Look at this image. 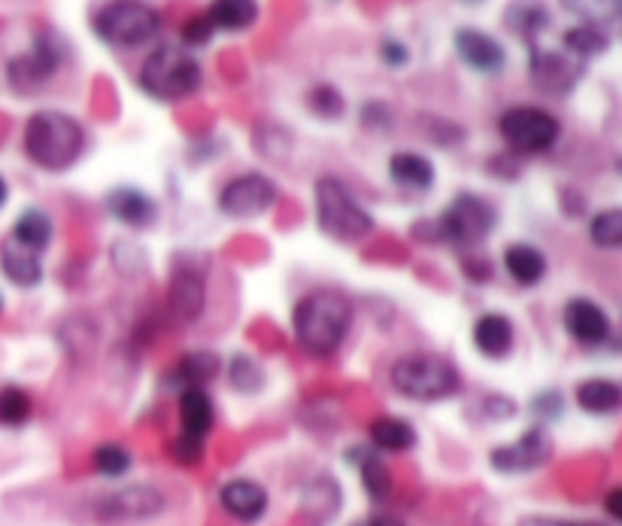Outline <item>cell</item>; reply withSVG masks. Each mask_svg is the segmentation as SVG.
I'll list each match as a JSON object with an SVG mask.
<instances>
[{
    "label": "cell",
    "mask_w": 622,
    "mask_h": 526,
    "mask_svg": "<svg viewBox=\"0 0 622 526\" xmlns=\"http://www.w3.org/2000/svg\"><path fill=\"white\" fill-rule=\"evenodd\" d=\"M589 240L601 250H622V207H611L592 216Z\"/></svg>",
    "instance_id": "836d02e7"
},
{
    "label": "cell",
    "mask_w": 622,
    "mask_h": 526,
    "mask_svg": "<svg viewBox=\"0 0 622 526\" xmlns=\"http://www.w3.org/2000/svg\"><path fill=\"white\" fill-rule=\"evenodd\" d=\"M61 61H64V49L59 40L52 34H40L34 47L10 61L7 80L19 95H34L40 85H46L59 73Z\"/></svg>",
    "instance_id": "9c48e42d"
},
{
    "label": "cell",
    "mask_w": 622,
    "mask_h": 526,
    "mask_svg": "<svg viewBox=\"0 0 622 526\" xmlns=\"http://www.w3.org/2000/svg\"><path fill=\"white\" fill-rule=\"evenodd\" d=\"M7 198H10V186H7V179L0 177V207L7 204Z\"/></svg>",
    "instance_id": "7dc6e473"
},
{
    "label": "cell",
    "mask_w": 622,
    "mask_h": 526,
    "mask_svg": "<svg viewBox=\"0 0 622 526\" xmlns=\"http://www.w3.org/2000/svg\"><path fill=\"white\" fill-rule=\"evenodd\" d=\"M277 198H280L277 183L259 171H249V174H240L225 183L219 192V210L231 219H256V216L268 214Z\"/></svg>",
    "instance_id": "30bf717a"
},
{
    "label": "cell",
    "mask_w": 622,
    "mask_h": 526,
    "mask_svg": "<svg viewBox=\"0 0 622 526\" xmlns=\"http://www.w3.org/2000/svg\"><path fill=\"white\" fill-rule=\"evenodd\" d=\"M216 374H219V359H216V353H207V350H191V353H186V357L179 359L177 369H174V378H177L183 390H188V386H204V383H210Z\"/></svg>",
    "instance_id": "f1b7e54d"
},
{
    "label": "cell",
    "mask_w": 622,
    "mask_h": 526,
    "mask_svg": "<svg viewBox=\"0 0 622 526\" xmlns=\"http://www.w3.org/2000/svg\"><path fill=\"white\" fill-rule=\"evenodd\" d=\"M416 444V430L401 417H376L371 423V447L380 454H404Z\"/></svg>",
    "instance_id": "4316f807"
},
{
    "label": "cell",
    "mask_w": 622,
    "mask_h": 526,
    "mask_svg": "<svg viewBox=\"0 0 622 526\" xmlns=\"http://www.w3.org/2000/svg\"><path fill=\"white\" fill-rule=\"evenodd\" d=\"M388 381L395 393L413 402H444L462 390V374L456 365L435 353H411L392 362Z\"/></svg>",
    "instance_id": "5b68a950"
},
{
    "label": "cell",
    "mask_w": 622,
    "mask_h": 526,
    "mask_svg": "<svg viewBox=\"0 0 622 526\" xmlns=\"http://www.w3.org/2000/svg\"><path fill=\"white\" fill-rule=\"evenodd\" d=\"M307 107L313 110L319 120H341L343 113H346V101H343L341 89L322 83V85H313V89H310V95H307Z\"/></svg>",
    "instance_id": "d590c367"
},
{
    "label": "cell",
    "mask_w": 622,
    "mask_h": 526,
    "mask_svg": "<svg viewBox=\"0 0 622 526\" xmlns=\"http://www.w3.org/2000/svg\"><path fill=\"white\" fill-rule=\"evenodd\" d=\"M350 456H353L355 468H359V478H362L367 496H371L374 503H386L395 484H392V472H388V466L383 463L380 451H376V447H353Z\"/></svg>",
    "instance_id": "603a6c76"
},
{
    "label": "cell",
    "mask_w": 622,
    "mask_h": 526,
    "mask_svg": "<svg viewBox=\"0 0 622 526\" xmlns=\"http://www.w3.org/2000/svg\"><path fill=\"white\" fill-rule=\"evenodd\" d=\"M465 3H480V0H465Z\"/></svg>",
    "instance_id": "681fc988"
},
{
    "label": "cell",
    "mask_w": 622,
    "mask_h": 526,
    "mask_svg": "<svg viewBox=\"0 0 622 526\" xmlns=\"http://www.w3.org/2000/svg\"><path fill=\"white\" fill-rule=\"evenodd\" d=\"M380 59L386 61L388 68H401V64H407L411 52H407V47L398 43V40H386V43L380 47Z\"/></svg>",
    "instance_id": "b9f144b4"
},
{
    "label": "cell",
    "mask_w": 622,
    "mask_h": 526,
    "mask_svg": "<svg viewBox=\"0 0 622 526\" xmlns=\"http://www.w3.org/2000/svg\"><path fill=\"white\" fill-rule=\"evenodd\" d=\"M535 411H538L540 417H559V411H562V395L559 393H543L535 399Z\"/></svg>",
    "instance_id": "7bdbcfd3"
},
{
    "label": "cell",
    "mask_w": 622,
    "mask_h": 526,
    "mask_svg": "<svg viewBox=\"0 0 622 526\" xmlns=\"http://www.w3.org/2000/svg\"><path fill=\"white\" fill-rule=\"evenodd\" d=\"M505 268L519 287H538L547 275V256L531 244H510L505 250Z\"/></svg>",
    "instance_id": "cb8c5ba5"
},
{
    "label": "cell",
    "mask_w": 622,
    "mask_h": 526,
    "mask_svg": "<svg viewBox=\"0 0 622 526\" xmlns=\"http://www.w3.org/2000/svg\"><path fill=\"white\" fill-rule=\"evenodd\" d=\"M388 177L395 186L411 192H428L435 186V165L413 149H401L388 158Z\"/></svg>",
    "instance_id": "7402d4cb"
},
{
    "label": "cell",
    "mask_w": 622,
    "mask_h": 526,
    "mask_svg": "<svg viewBox=\"0 0 622 526\" xmlns=\"http://www.w3.org/2000/svg\"><path fill=\"white\" fill-rule=\"evenodd\" d=\"M212 28L210 19H207V12H200V16H191L186 24H183V47H204L207 40L212 37Z\"/></svg>",
    "instance_id": "f35d334b"
},
{
    "label": "cell",
    "mask_w": 622,
    "mask_h": 526,
    "mask_svg": "<svg viewBox=\"0 0 622 526\" xmlns=\"http://www.w3.org/2000/svg\"><path fill=\"white\" fill-rule=\"evenodd\" d=\"M498 134L519 156H540L559 141V120L547 110L519 104L498 116Z\"/></svg>",
    "instance_id": "ba28073f"
},
{
    "label": "cell",
    "mask_w": 622,
    "mask_h": 526,
    "mask_svg": "<svg viewBox=\"0 0 622 526\" xmlns=\"http://www.w3.org/2000/svg\"><path fill=\"white\" fill-rule=\"evenodd\" d=\"M562 43L574 59H595L608 49V34L599 31V28H592V24H577V28L564 31Z\"/></svg>",
    "instance_id": "d6a6232c"
},
{
    "label": "cell",
    "mask_w": 622,
    "mask_h": 526,
    "mask_svg": "<svg viewBox=\"0 0 622 526\" xmlns=\"http://www.w3.org/2000/svg\"><path fill=\"white\" fill-rule=\"evenodd\" d=\"M40 256H43V252L28 250L19 240L7 238L0 244V271H3V277H7L10 283H15V287L34 289L40 287V280H43V262H40Z\"/></svg>",
    "instance_id": "d6986e66"
},
{
    "label": "cell",
    "mask_w": 622,
    "mask_h": 526,
    "mask_svg": "<svg viewBox=\"0 0 622 526\" xmlns=\"http://www.w3.org/2000/svg\"><path fill=\"white\" fill-rule=\"evenodd\" d=\"M364 526H404L398 517H388V515H380V517H371Z\"/></svg>",
    "instance_id": "bcb514c9"
},
{
    "label": "cell",
    "mask_w": 622,
    "mask_h": 526,
    "mask_svg": "<svg viewBox=\"0 0 622 526\" xmlns=\"http://www.w3.org/2000/svg\"><path fill=\"white\" fill-rule=\"evenodd\" d=\"M228 374H231V386L240 390V393H256L261 386V369L256 365V359L249 357H235L231 365H228Z\"/></svg>",
    "instance_id": "8d00e7d4"
},
{
    "label": "cell",
    "mask_w": 622,
    "mask_h": 526,
    "mask_svg": "<svg viewBox=\"0 0 622 526\" xmlns=\"http://www.w3.org/2000/svg\"><path fill=\"white\" fill-rule=\"evenodd\" d=\"M577 405L587 414H613L622 408V386L608 378H589L577 386Z\"/></svg>",
    "instance_id": "83f0119b"
},
{
    "label": "cell",
    "mask_w": 622,
    "mask_h": 526,
    "mask_svg": "<svg viewBox=\"0 0 622 526\" xmlns=\"http://www.w3.org/2000/svg\"><path fill=\"white\" fill-rule=\"evenodd\" d=\"M495 223H498V210L489 198L474 195V192H458L444 207L437 228L446 244L465 250V247H480L483 240L493 235Z\"/></svg>",
    "instance_id": "52a82bcc"
},
{
    "label": "cell",
    "mask_w": 622,
    "mask_h": 526,
    "mask_svg": "<svg viewBox=\"0 0 622 526\" xmlns=\"http://www.w3.org/2000/svg\"><path fill=\"white\" fill-rule=\"evenodd\" d=\"M31 414H34V402L22 386H15V383L0 386V426H7V430L24 426Z\"/></svg>",
    "instance_id": "1f68e13d"
},
{
    "label": "cell",
    "mask_w": 622,
    "mask_h": 526,
    "mask_svg": "<svg viewBox=\"0 0 622 526\" xmlns=\"http://www.w3.org/2000/svg\"><path fill=\"white\" fill-rule=\"evenodd\" d=\"M200 80H204V73H200L198 59L177 43L155 47L137 73L141 89L155 101H183V97L195 95L200 89Z\"/></svg>",
    "instance_id": "277c9868"
},
{
    "label": "cell",
    "mask_w": 622,
    "mask_h": 526,
    "mask_svg": "<svg viewBox=\"0 0 622 526\" xmlns=\"http://www.w3.org/2000/svg\"><path fill=\"white\" fill-rule=\"evenodd\" d=\"M313 198H317V223L322 235L353 244L367 238L374 231V216L353 195V189L334 174H322L313 183Z\"/></svg>",
    "instance_id": "3957f363"
},
{
    "label": "cell",
    "mask_w": 622,
    "mask_h": 526,
    "mask_svg": "<svg viewBox=\"0 0 622 526\" xmlns=\"http://www.w3.org/2000/svg\"><path fill=\"white\" fill-rule=\"evenodd\" d=\"M580 76V64L568 61L564 55H552V52H531V80L543 92L552 95H564Z\"/></svg>",
    "instance_id": "ffe728a7"
},
{
    "label": "cell",
    "mask_w": 622,
    "mask_h": 526,
    "mask_svg": "<svg viewBox=\"0 0 622 526\" xmlns=\"http://www.w3.org/2000/svg\"><path fill=\"white\" fill-rule=\"evenodd\" d=\"M104 207L106 214L128 228H149L158 219V204L134 186H116V189L106 192Z\"/></svg>",
    "instance_id": "e0dca14e"
},
{
    "label": "cell",
    "mask_w": 622,
    "mask_h": 526,
    "mask_svg": "<svg viewBox=\"0 0 622 526\" xmlns=\"http://www.w3.org/2000/svg\"><path fill=\"white\" fill-rule=\"evenodd\" d=\"M167 508L165 493L149 484H131L122 491H113L94 503V517L113 524V520H153Z\"/></svg>",
    "instance_id": "8fae6325"
},
{
    "label": "cell",
    "mask_w": 622,
    "mask_h": 526,
    "mask_svg": "<svg viewBox=\"0 0 622 526\" xmlns=\"http://www.w3.org/2000/svg\"><path fill=\"white\" fill-rule=\"evenodd\" d=\"M547 24H550V16L538 0H517L507 7V28L517 31L522 40H535Z\"/></svg>",
    "instance_id": "4dcf8cb0"
},
{
    "label": "cell",
    "mask_w": 622,
    "mask_h": 526,
    "mask_svg": "<svg viewBox=\"0 0 622 526\" xmlns=\"http://www.w3.org/2000/svg\"><path fill=\"white\" fill-rule=\"evenodd\" d=\"M219 505L225 508V515H231L240 524H256L268 515L270 496L259 481L231 478L225 481L222 491H219Z\"/></svg>",
    "instance_id": "9a60e30c"
},
{
    "label": "cell",
    "mask_w": 622,
    "mask_h": 526,
    "mask_svg": "<svg viewBox=\"0 0 622 526\" xmlns=\"http://www.w3.org/2000/svg\"><path fill=\"white\" fill-rule=\"evenodd\" d=\"M604 508H608V515H611L613 520H620V524H622V487H616V491L608 493V499H604Z\"/></svg>",
    "instance_id": "f6af8a7d"
},
{
    "label": "cell",
    "mask_w": 622,
    "mask_h": 526,
    "mask_svg": "<svg viewBox=\"0 0 622 526\" xmlns=\"http://www.w3.org/2000/svg\"><path fill=\"white\" fill-rule=\"evenodd\" d=\"M170 451H174V460L183 463V466H198L200 456H204V442H198V439H188V435L179 432L177 442L170 444Z\"/></svg>",
    "instance_id": "ab89813d"
},
{
    "label": "cell",
    "mask_w": 622,
    "mask_h": 526,
    "mask_svg": "<svg viewBox=\"0 0 622 526\" xmlns=\"http://www.w3.org/2000/svg\"><path fill=\"white\" fill-rule=\"evenodd\" d=\"M259 0H212L207 19L216 31H247L259 22Z\"/></svg>",
    "instance_id": "d4e9b609"
},
{
    "label": "cell",
    "mask_w": 622,
    "mask_h": 526,
    "mask_svg": "<svg viewBox=\"0 0 622 526\" xmlns=\"http://www.w3.org/2000/svg\"><path fill=\"white\" fill-rule=\"evenodd\" d=\"M212 423H216V408H212L207 390L204 386L179 390V432L188 439L204 442L207 432L212 430Z\"/></svg>",
    "instance_id": "44dd1931"
},
{
    "label": "cell",
    "mask_w": 622,
    "mask_h": 526,
    "mask_svg": "<svg viewBox=\"0 0 622 526\" xmlns=\"http://www.w3.org/2000/svg\"><path fill=\"white\" fill-rule=\"evenodd\" d=\"M304 505H322V517H329L338 512V505H341V487H338V481L325 478V493H319V481H313L304 493Z\"/></svg>",
    "instance_id": "74e56055"
},
{
    "label": "cell",
    "mask_w": 622,
    "mask_h": 526,
    "mask_svg": "<svg viewBox=\"0 0 622 526\" xmlns=\"http://www.w3.org/2000/svg\"><path fill=\"white\" fill-rule=\"evenodd\" d=\"M562 323L564 332L574 338L577 344H583V348H601V344H608L613 336L608 313L592 299L568 301L562 311Z\"/></svg>",
    "instance_id": "5bb4252c"
},
{
    "label": "cell",
    "mask_w": 622,
    "mask_h": 526,
    "mask_svg": "<svg viewBox=\"0 0 622 526\" xmlns=\"http://www.w3.org/2000/svg\"><path fill=\"white\" fill-rule=\"evenodd\" d=\"M552 456V442L550 435L543 430H526L519 435L514 444H501L489 454V463H493L495 472L501 475H522V472H531V468L543 466Z\"/></svg>",
    "instance_id": "7c38bea8"
},
{
    "label": "cell",
    "mask_w": 622,
    "mask_h": 526,
    "mask_svg": "<svg viewBox=\"0 0 622 526\" xmlns=\"http://www.w3.org/2000/svg\"><path fill=\"white\" fill-rule=\"evenodd\" d=\"M519 526H604V524H589V520H559V517H526L519 520Z\"/></svg>",
    "instance_id": "ee69618b"
},
{
    "label": "cell",
    "mask_w": 622,
    "mask_h": 526,
    "mask_svg": "<svg viewBox=\"0 0 622 526\" xmlns=\"http://www.w3.org/2000/svg\"><path fill=\"white\" fill-rule=\"evenodd\" d=\"M470 338H474L477 353H483L486 359H505L510 357V350L517 344V329H514V323L507 320L505 313L489 311L474 320Z\"/></svg>",
    "instance_id": "ac0fdd59"
},
{
    "label": "cell",
    "mask_w": 622,
    "mask_h": 526,
    "mask_svg": "<svg viewBox=\"0 0 622 526\" xmlns=\"http://www.w3.org/2000/svg\"><path fill=\"white\" fill-rule=\"evenodd\" d=\"M92 463L94 468H97V475H104V478H122L131 468V454L122 444L106 442L94 447Z\"/></svg>",
    "instance_id": "e575fe53"
},
{
    "label": "cell",
    "mask_w": 622,
    "mask_h": 526,
    "mask_svg": "<svg viewBox=\"0 0 622 526\" xmlns=\"http://www.w3.org/2000/svg\"><path fill=\"white\" fill-rule=\"evenodd\" d=\"M613 344H616V348L622 350V329H620V332H616V341H613Z\"/></svg>",
    "instance_id": "c3c4849f"
},
{
    "label": "cell",
    "mask_w": 622,
    "mask_h": 526,
    "mask_svg": "<svg viewBox=\"0 0 622 526\" xmlns=\"http://www.w3.org/2000/svg\"><path fill=\"white\" fill-rule=\"evenodd\" d=\"M456 52L458 59L477 73H498L505 71L507 64L505 47H501L493 34L477 31V28H462V31H456Z\"/></svg>",
    "instance_id": "2e32d148"
},
{
    "label": "cell",
    "mask_w": 622,
    "mask_h": 526,
    "mask_svg": "<svg viewBox=\"0 0 622 526\" xmlns=\"http://www.w3.org/2000/svg\"><path fill=\"white\" fill-rule=\"evenodd\" d=\"M355 320L353 299L334 287H319L298 299L292 311V332L307 357L329 359L343 348Z\"/></svg>",
    "instance_id": "6da1fadb"
},
{
    "label": "cell",
    "mask_w": 622,
    "mask_h": 526,
    "mask_svg": "<svg viewBox=\"0 0 622 526\" xmlns=\"http://www.w3.org/2000/svg\"><path fill=\"white\" fill-rule=\"evenodd\" d=\"M94 34L106 47L137 49L153 43L162 31V12L146 0H110L92 19Z\"/></svg>",
    "instance_id": "8992f818"
},
{
    "label": "cell",
    "mask_w": 622,
    "mask_h": 526,
    "mask_svg": "<svg viewBox=\"0 0 622 526\" xmlns=\"http://www.w3.org/2000/svg\"><path fill=\"white\" fill-rule=\"evenodd\" d=\"M167 308L177 323H195L204 308H207V280L204 271L195 265L179 262L170 275V289H167Z\"/></svg>",
    "instance_id": "4fadbf2b"
},
{
    "label": "cell",
    "mask_w": 622,
    "mask_h": 526,
    "mask_svg": "<svg viewBox=\"0 0 622 526\" xmlns=\"http://www.w3.org/2000/svg\"><path fill=\"white\" fill-rule=\"evenodd\" d=\"M22 146L24 156L31 158L37 168L61 174L83 158L85 132L80 122L61 110H37L34 116L24 122Z\"/></svg>",
    "instance_id": "7a4b0ae2"
},
{
    "label": "cell",
    "mask_w": 622,
    "mask_h": 526,
    "mask_svg": "<svg viewBox=\"0 0 622 526\" xmlns=\"http://www.w3.org/2000/svg\"><path fill=\"white\" fill-rule=\"evenodd\" d=\"M362 122L367 128H388V125H392V113H388L386 104L374 101V104H364Z\"/></svg>",
    "instance_id": "60d3db41"
},
{
    "label": "cell",
    "mask_w": 622,
    "mask_h": 526,
    "mask_svg": "<svg viewBox=\"0 0 622 526\" xmlns=\"http://www.w3.org/2000/svg\"><path fill=\"white\" fill-rule=\"evenodd\" d=\"M12 240H19L22 247L34 252H46L52 238H55V226H52V216L46 210H37V207H28L22 210V216L12 223L10 231Z\"/></svg>",
    "instance_id": "484cf974"
},
{
    "label": "cell",
    "mask_w": 622,
    "mask_h": 526,
    "mask_svg": "<svg viewBox=\"0 0 622 526\" xmlns=\"http://www.w3.org/2000/svg\"><path fill=\"white\" fill-rule=\"evenodd\" d=\"M564 10L577 12L592 28H622V0H562Z\"/></svg>",
    "instance_id": "f546056e"
}]
</instances>
